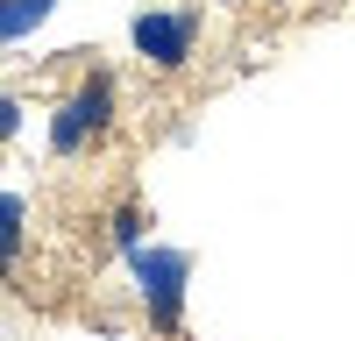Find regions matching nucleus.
I'll return each mask as SVG.
<instances>
[{
  "mask_svg": "<svg viewBox=\"0 0 355 341\" xmlns=\"http://www.w3.org/2000/svg\"><path fill=\"white\" fill-rule=\"evenodd\" d=\"M220 8H242V0H220Z\"/></svg>",
  "mask_w": 355,
  "mask_h": 341,
  "instance_id": "obj_8",
  "label": "nucleus"
},
{
  "mask_svg": "<svg viewBox=\"0 0 355 341\" xmlns=\"http://www.w3.org/2000/svg\"><path fill=\"white\" fill-rule=\"evenodd\" d=\"M50 15H57V0H0V50L28 43V36H36Z\"/></svg>",
  "mask_w": 355,
  "mask_h": 341,
  "instance_id": "obj_5",
  "label": "nucleus"
},
{
  "mask_svg": "<svg viewBox=\"0 0 355 341\" xmlns=\"http://www.w3.org/2000/svg\"><path fill=\"white\" fill-rule=\"evenodd\" d=\"M121 263H128L135 306L150 313V327H157V334H178V327H185V284H192V249H178V242H150V235H142L135 249H121Z\"/></svg>",
  "mask_w": 355,
  "mask_h": 341,
  "instance_id": "obj_1",
  "label": "nucleus"
},
{
  "mask_svg": "<svg viewBox=\"0 0 355 341\" xmlns=\"http://www.w3.org/2000/svg\"><path fill=\"white\" fill-rule=\"evenodd\" d=\"M21 249H28V199L0 185V277L21 263Z\"/></svg>",
  "mask_w": 355,
  "mask_h": 341,
  "instance_id": "obj_4",
  "label": "nucleus"
},
{
  "mask_svg": "<svg viewBox=\"0 0 355 341\" xmlns=\"http://www.w3.org/2000/svg\"><path fill=\"white\" fill-rule=\"evenodd\" d=\"M128 43H135V57L157 78H171V71H185L192 50H199V15L192 8H142L128 21Z\"/></svg>",
  "mask_w": 355,
  "mask_h": 341,
  "instance_id": "obj_3",
  "label": "nucleus"
},
{
  "mask_svg": "<svg viewBox=\"0 0 355 341\" xmlns=\"http://www.w3.org/2000/svg\"><path fill=\"white\" fill-rule=\"evenodd\" d=\"M21 93H8V85H0V150H15V135H21Z\"/></svg>",
  "mask_w": 355,
  "mask_h": 341,
  "instance_id": "obj_6",
  "label": "nucleus"
},
{
  "mask_svg": "<svg viewBox=\"0 0 355 341\" xmlns=\"http://www.w3.org/2000/svg\"><path fill=\"white\" fill-rule=\"evenodd\" d=\"M135 242H142V213L121 207V213H114V249H135Z\"/></svg>",
  "mask_w": 355,
  "mask_h": 341,
  "instance_id": "obj_7",
  "label": "nucleus"
},
{
  "mask_svg": "<svg viewBox=\"0 0 355 341\" xmlns=\"http://www.w3.org/2000/svg\"><path fill=\"white\" fill-rule=\"evenodd\" d=\"M114 128V71H85L50 114V157H85Z\"/></svg>",
  "mask_w": 355,
  "mask_h": 341,
  "instance_id": "obj_2",
  "label": "nucleus"
}]
</instances>
